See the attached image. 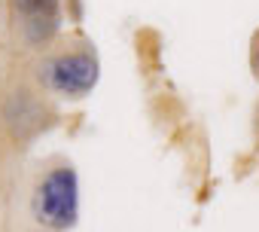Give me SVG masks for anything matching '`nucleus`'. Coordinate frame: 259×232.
Segmentation results:
<instances>
[{
	"instance_id": "f03ea898",
	"label": "nucleus",
	"mask_w": 259,
	"mask_h": 232,
	"mask_svg": "<svg viewBox=\"0 0 259 232\" xmlns=\"http://www.w3.org/2000/svg\"><path fill=\"white\" fill-rule=\"evenodd\" d=\"M31 80L52 101H82L101 83V58L95 43L79 34H61L49 49L31 58Z\"/></svg>"
},
{
	"instance_id": "20e7f679",
	"label": "nucleus",
	"mask_w": 259,
	"mask_h": 232,
	"mask_svg": "<svg viewBox=\"0 0 259 232\" xmlns=\"http://www.w3.org/2000/svg\"><path fill=\"white\" fill-rule=\"evenodd\" d=\"M7 22L13 43L40 55L64 34V0H7Z\"/></svg>"
},
{
	"instance_id": "423d86ee",
	"label": "nucleus",
	"mask_w": 259,
	"mask_h": 232,
	"mask_svg": "<svg viewBox=\"0 0 259 232\" xmlns=\"http://www.w3.org/2000/svg\"><path fill=\"white\" fill-rule=\"evenodd\" d=\"M247 61H250V73H253V80L259 83V28L253 31V37H250V52H247Z\"/></svg>"
},
{
	"instance_id": "7ed1b4c3",
	"label": "nucleus",
	"mask_w": 259,
	"mask_h": 232,
	"mask_svg": "<svg viewBox=\"0 0 259 232\" xmlns=\"http://www.w3.org/2000/svg\"><path fill=\"white\" fill-rule=\"evenodd\" d=\"M52 123H55L52 98H46L31 76L13 80L0 92V129L19 150L31 147L43 132L52 129Z\"/></svg>"
},
{
	"instance_id": "f257e3e1",
	"label": "nucleus",
	"mask_w": 259,
	"mask_h": 232,
	"mask_svg": "<svg viewBox=\"0 0 259 232\" xmlns=\"http://www.w3.org/2000/svg\"><path fill=\"white\" fill-rule=\"evenodd\" d=\"M79 223V171L70 156L46 153L22 165L13 189V232H73Z\"/></svg>"
},
{
	"instance_id": "6e6552de",
	"label": "nucleus",
	"mask_w": 259,
	"mask_h": 232,
	"mask_svg": "<svg viewBox=\"0 0 259 232\" xmlns=\"http://www.w3.org/2000/svg\"><path fill=\"white\" fill-rule=\"evenodd\" d=\"M7 76V58H4V52H0V80Z\"/></svg>"
},
{
	"instance_id": "39448f33",
	"label": "nucleus",
	"mask_w": 259,
	"mask_h": 232,
	"mask_svg": "<svg viewBox=\"0 0 259 232\" xmlns=\"http://www.w3.org/2000/svg\"><path fill=\"white\" fill-rule=\"evenodd\" d=\"M22 165L25 162H19V147L0 129V232H13V226H10L13 189H16V177H19Z\"/></svg>"
},
{
	"instance_id": "0eeeda50",
	"label": "nucleus",
	"mask_w": 259,
	"mask_h": 232,
	"mask_svg": "<svg viewBox=\"0 0 259 232\" xmlns=\"http://www.w3.org/2000/svg\"><path fill=\"white\" fill-rule=\"evenodd\" d=\"M253 144H256V153H259V101L253 107Z\"/></svg>"
}]
</instances>
